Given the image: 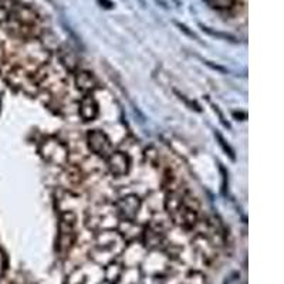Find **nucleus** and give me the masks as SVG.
Returning a JSON list of instances; mask_svg holds the SVG:
<instances>
[{
  "mask_svg": "<svg viewBox=\"0 0 284 284\" xmlns=\"http://www.w3.org/2000/svg\"><path fill=\"white\" fill-rule=\"evenodd\" d=\"M171 217H172L173 222L182 228H195L199 220V202L198 199L191 192H187V191L183 192L179 208L173 212Z\"/></svg>",
  "mask_w": 284,
  "mask_h": 284,
  "instance_id": "f257e3e1",
  "label": "nucleus"
},
{
  "mask_svg": "<svg viewBox=\"0 0 284 284\" xmlns=\"http://www.w3.org/2000/svg\"><path fill=\"white\" fill-rule=\"evenodd\" d=\"M40 155L43 160L53 165H69V148L56 138H46L40 144Z\"/></svg>",
  "mask_w": 284,
  "mask_h": 284,
  "instance_id": "f03ea898",
  "label": "nucleus"
},
{
  "mask_svg": "<svg viewBox=\"0 0 284 284\" xmlns=\"http://www.w3.org/2000/svg\"><path fill=\"white\" fill-rule=\"evenodd\" d=\"M76 215L73 212L62 213L60 219V233H58V250L67 251L76 240Z\"/></svg>",
  "mask_w": 284,
  "mask_h": 284,
  "instance_id": "7ed1b4c3",
  "label": "nucleus"
},
{
  "mask_svg": "<svg viewBox=\"0 0 284 284\" xmlns=\"http://www.w3.org/2000/svg\"><path fill=\"white\" fill-rule=\"evenodd\" d=\"M87 145L92 153L101 158H108L112 152V142L105 132L100 130H92L87 135Z\"/></svg>",
  "mask_w": 284,
  "mask_h": 284,
  "instance_id": "20e7f679",
  "label": "nucleus"
},
{
  "mask_svg": "<svg viewBox=\"0 0 284 284\" xmlns=\"http://www.w3.org/2000/svg\"><path fill=\"white\" fill-rule=\"evenodd\" d=\"M115 208H117L118 215L121 216L124 220H134L138 215L139 208H141V201L135 195H127L117 202Z\"/></svg>",
  "mask_w": 284,
  "mask_h": 284,
  "instance_id": "39448f33",
  "label": "nucleus"
},
{
  "mask_svg": "<svg viewBox=\"0 0 284 284\" xmlns=\"http://www.w3.org/2000/svg\"><path fill=\"white\" fill-rule=\"evenodd\" d=\"M107 165H108V169L114 176H125L127 173L130 172L131 160L125 152H121V151L114 152L112 151L107 158Z\"/></svg>",
  "mask_w": 284,
  "mask_h": 284,
  "instance_id": "423d86ee",
  "label": "nucleus"
},
{
  "mask_svg": "<svg viewBox=\"0 0 284 284\" xmlns=\"http://www.w3.org/2000/svg\"><path fill=\"white\" fill-rule=\"evenodd\" d=\"M78 114L84 121H94L98 115V104L96 98L91 94H87L81 98L78 104Z\"/></svg>",
  "mask_w": 284,
  "mask_h": 284,
  "instance_id": "0eeeda50",
  "label": "nucleus"
},
{
  "mask_svg": "<svg viewBox=\"0 0 284 284\" xmlns=\"http://www.w3.org/2000/svg\"><path fill=\"white\" fill-rule=\"evenodd\" d=\"M76 85L80 91H83L85 94H90L97 88V80L88 71L78 70L76 73Z\"/></svg>",
  "mask_w": 284,
  "mask_h": 284,
  "instance_id": "6e6552de",
  "label": "nucleus"
},
{
  "mask_svg": "<svg viewBox=\"0 0 284 284\" xmlns=\"http://www.w3.org/2000/svg\"><path fill=\"white\" fill-rule=\"evenodd\" d=\"M12 17L16 23L23 26H33L37 21V14L26 6H14L12 10Z\"/></svg>",
  "mask_w": 284,
  "mask_h": 284,
  "instance_id": "1a4fd4ad",
  "label": "nucleus"
},
{
  "mask_svg": "<svg viewBox=\"0 0 284 284\" xmlns=\"http://www.w3.org/2000/svg\"><path fill=\"white\" fill-rule=\"evenodd\" d=\"M144 235H145L146 246H151V247H156V246H160L161 243H162V240H164V235H162V232H161L160 229H155L153 226L146 228Z\"/></svg>",
  "mask_w": 284,
  "mask_h": 284,
  "instance_id": "9d476101",
  "label": "nucleus"
},
{
  "mask_svg": "<svg viewBox=\"0 0 284 284\" xmlns=\"http://www.w3.org/2000/svg\"><path fill=\"white\" fill-rule=\"evenodd\" d=\"M66 178H67V180H69L71 185L81 183V180H83L81 169L78 167H74V165H69L67 169H66Z\"/></svg>",
  "mask_w": 284,
  "mask_h": 284,
  "instance_id": "9b49d317",
  "label": "nucleus"
},
{
  "mask_svg": "<svg viewBox=\"0 0 284 284\" xmlns=\"http://www.w3.org/2000/svg\"><path fill=\"white\" fill-rule=\"evenodd\" d=\"M210 5L213 7H217V9H229L235 5L236 0H209Z\"/></svg>",
  "mask_w": 284,
  "mask_h": 284,
  "instance_id": "f8f14e48",
  "label": "nucleus"
},
{
  "mask_svg": "<svg viewBox=\"0 0 284 284\" xmlns=\"http://www.w3.org/2000/svg\"><path fill=\"white\" fill-rule=\"evenodd\" d=\"M145 156H146V161H149L151 164H156V162H158V152H156V149L152 148V146L146 149Z\"/></svg>",
  "mask_w": 284,
  "mask_h": 284,
  "instance_id": "ddd939ff",
  "label": "nucleus"
},
{
  "mask_svg": "<svg viewBox=\"0 0 284 284\" xmlns=\"http://www.w3.org/2000/svg\"><path fill=\"white\" fill-rule=\"evenodd\" d=\"M5 256H3V253L0 251V277H2V274H3V271H5Z\"/></svg>",
  "mask_w": 284,
  "mask_h": 284,
  "instance_id": "4468645a",
  "label": "nucleus"
},
{
  "mask_svg": "<svg viewBox=\"0 0 284 284\" xmlns=\"http://www.w3.org/2000/svg\"><path fill=\"white\" fill-rule=\"evenodd\" d=\"M98 2H100L101 5H103V3H104V5H107L105 7H108V9H110V7H112V3H111V2H108V0H98Z\"/></svg>",
  "mask_w": 284,
  "mask_h": 284,
  "instance_id": "2eb2a0df",
  "label": "nucleus"
},
{
  "mask_svg": "<svg viewBox=\"0 0 284 284\" xmlns=\"http://www.w3.org/2000/svg\"><path fill=\"white\" fill-rule=\"evenodd\" d=\"M5 54H6V53H5V47L0 44V60H2V58H5Z\"/></svg>",
  "mask_w": 284,
  "mask_h": 284,
  "instance_id": "dca6fc26",
  "label": "nucleus"
}]
</instances>
